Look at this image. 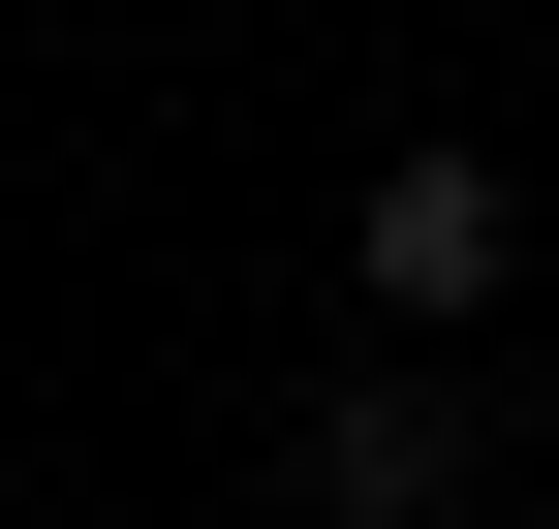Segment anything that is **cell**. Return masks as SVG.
<instances>
[{"label": "cell", "mask_w": 559, "mask_h": 529, "mask_svg": "<svg viewBox=\"0 0 559 529\" xmlns=\"http://www.w3.org/2000/svg\"><path fill=\"white\" fill-rule=\"evenodd\" d=\"M280 498H311V529H466V343H373V374H311Z\"/></svg>", "instance_id": "obj_2"}, {"label": "cell", "mask_w": 559, "mask_h": 529, "mask_svg": "<svg viewBox=\"0 0 559 529\" xmlns=\"http://www.w3.org/2000/svg\"><path fill=\"white\" fill-rule=\"evenodd\" d=\"M342 281H373V343H466V311L528 281V187L466 156V125H404V156L342 187Z\"/></svg>", "instance_id": "obj_1"}, {"label": "cell", "mask_w": 559, "mask_h": 529, "mask_svg": "<svg viewBox=\"0 0 559 529\" xmlns=\"http://www.w3.org/2000/svg\"><path fill=\"white\" fill-rule=\"evenodd\" d=\"M0 468H32V405H0Z\"/></svg>", "instance_id": "obj_3"}]
</instances>
